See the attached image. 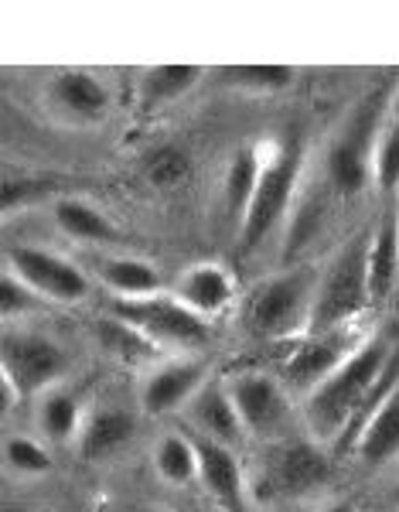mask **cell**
<instances>
[{
  "label": "cell",
  "instance_id": "cell-29",
  "mask_svg": "<svg viewBox=\"0 0 399 512\" xmlns=\"http://www.w3.org/2000/svg\"><path fill=\"white\" fill-rule=\"evenodd\" d=\"M4 461H7V468H14L18 475L52 472V454L45 451V444L31 441V437H7Z\"/></svg>",
  "mask_w": 399,
  "mask_h": 512
},
{
  "label": "cell",
  "instance_id": "cell-4",
  "mask_svg": "<svg viewBox=\"0 0 399 512\" xmlns=\"http://www.w3.org/2000/svg\"><path fill=\"white\" fill-rule=\"evenodd\" d=\"M314 287L318 277L311 270H290L256 284L243 301V325L249 335L280 342V338H301L311 318Z\"/></svg>",
  "mask_w": 399,
  "mask_h": 512
},
{
  "label": "cell",
  "instance_id": "cell-9",
  "mask_svg": "<svg viewBox=\"0 0 399 512\" xmlns=\"http://www.w3.org/2000/svg\"><path fill=\"white\" fill-rule=\"evenodd\" d=\"M331 458L314 441H280L266 451L260 485L270 495H307L328 482Z\"/></svg>",
  "mask_w": 399,
  "mask_h": 512
},
{
  "label": "cell",
  "instance_id": "cell-21",
  "mask_svg": "<svg viewBox=\"0 0 399 512\" xmlns=\"http://www.w3.org/2000/svg\"><path fill=\"white\" fill-rule=\"evenodd\" d=\"M38 431L52 444H69L82 431V403L79 393L69 386H52L48 393L38 396Z\"/></svg>",
  "mask_w": 399,
  "mask_h": 512
},
{
  "label": "cell",
  "instance_id": "cell-5",
  "mask_svg": "<svg viewBox=\"0 0 399 512\" xmlns=\"http://www.w3.org/2000/svg\"><path fill=\"white\" fill-rule=\"evenodd\" d=\"M113 318L127 321L154 345H174V349H202L212 338L209 321L195 315L174 294L154 297H116Z\"/></svg>",
  "mask_w": 399,
  "mask_h": 512
},
{
  "label": "cell",
  "instance_id": "cell-8",
  "mask_svg": "<svg viewBox=\"0 0 399 512\" xmlns=\"http://www.w3.org/2000/svg\"><path fill=\"white\" fill-rule=\"evenodd\" d=\"M4 270H11L38 297L55 304H79L89 294V277L76 263H69L52 250H41V246H11Z\"/></svg>",
  "mask_w": 399,
  "mask_h": 512
},
{
  "label": "cell",
  "instance_id": "cell-32",
  "mask_svg": "<svg viewBox=\"0 0 399 512\" xmlns=\"http://www.w3.org/2000/svg\"><path fill=\"white\" fill-rule=\"evenodd\" d=\"M45 192V181H14L7 178L4 181V212L11 216V212H18L21 205H28L31 198Z\"/></svg>",
  "mask_w": 399,
  "mask_h": 512
},
{
  "label": "cell",
  "instance_id": "cell-24",
  "mask_svg": "<svg viewBox=\"0 0 399 512\" xmlns=\"http://www.w3.org/2000/svg\"><path fill=\"white\" fill-rule=\"evenodd\" d=\"M52 219L69 239L76 243H110L116 239V226L96 205L82 202V198H58L52 205Z\"/></svg>",
  "mask_w": 399,
  "mask_h": 512
},
{
  "label": "cell",
  "instance_id": "cell-2",
  "mask_svg": "<svg viewBox=\"0 0 399 512\" xmlns=\"http://www.w3.org/2000/svg\"><path fill=\"white\" fill-rule=\"evenodd\" d=\"M369 236L359 233L331 256L314 287L311 318H307V332H328V328L348 325V321H362L365 308L372 304L369 297ZM304 332V335H307Z\"/></svg>",
  "mask_w": 399,
  "mask_h": 512
},
{
  "label": "cell",
  "instance_id": "cell-1",
  "mask_svg": "<svg viewBox=\"0 0 399 512\" xmlns=\"http://www.w3.org/2000/svg\"><path fill=\"white\" fill-rule=\"evenodd\" d=\"M396 355V349L389 345V338H365L362 349L338 366L324 383L314 386L304 400V424L318 441H331L345 431V424L352 420L355 410L362 407V400L372 393V386L379 383L386 373L389 359Z\"/></svg>",
  "mask_w": 399,
  "mask_h": 512
},
{
  "label": "cell",
  "instance_id": "cell-15",
  "mask_svg": "<svg viewBox=\"0 0 399 512\" xmlns=\"http://www.w3.org/2000/svg\"><path fill=\"white\" fill-rule=\"evenodd\" d=\"M48 103L76 120H96L110 110V89L86 69H62L48 82Z\"/></svg>",
  "mask_w": 399,
  "mask_h": 512
},
{
  "label": "cell",
  "instance_id": "cell-10",
  "mask_svg": "<svg viewBox=\"0 0 399 512\" xmlns=\"http://www.w3.org/2000/svg\"><path fill=\"white\" fill-rule=\"evenodd\" d=\"M232 403L243 417L246 434L277 437L290 424V400L277 379L263 373H243L229 383Z\"/></svg>",
  "mask_w": 399,
  "mask_h": 512
},
{
  "label": "cell",
  "instance_id": "cell-22",
  "mask_svg": "<svg viewBox=\"0 0 399 512\" xmlns=\"http://www.w3.org/2000/svg\"><path fill=\"white\" fill-rule=\"evenodd\" d=\"M96 274L116 297H154L164 287L154 263L140 260V256H106L99 260Z\"/></svg>",
  "mask_w": 399,
  "mask_h": 512
},
{
  "label": "cell",
  "instance_id": "cell-28",
  "mask_svg": "<svg viewBox=\"0 0 399 512\" xmlns=\"http://www.w3.org/2000/svg\"><path fill=\"white\" fill-rule=\"evenodd\" d=\"M372 185L379 192L399 188V123H389L372 147Z\"/></svg>",
  "mask_w": 399,
  "mask_h": 512
},
{
  "label": "cell",
  "instance_id": "cell-19",
  "mask_svg": "<svg viewBox=\"0 0 399 512\" xmlns=\"http://www.w3.org/2000/svg\"><path fill=\"white\" fill-rule=\"evenodd\" d=\"M263 171V151L260 147H243V151L232 154L226 178H222V212L229 222H236V229L243 226L246 209L253 202V192L260 185Z\"/></svg>",
  "mask_w": 399,
  "mask_h": 512
},
{
  "label": "cell",
  "instance_id": "cell-37",
  "mask_svg": "<svg viewBox=\"0 0 399 512\" xmlns=\"http://www.w3.org/2000/svg\"><path fill=\"white\" fill-rule=\"evenodd\" d=\"M393 301H396V311H399V287H396V297H393Z\"/></svg>",
  "mask_w": 399,
  "mask_h": 512
},
{
  "label": "cell",
  "instance_id": "cell-31",
  "mask_svg": "<svg viewBox=\"0 0 399 512\" xmlns=\"http://www.w3.org/2000/svg\"><path fill=\"white\" fill-rule=\"evenodd\" d=\"M35 301H38V294L31 291L21 277H14L11 270H4V277H0V315H4V321L31 311L35 308Z\"/></svg>",
  "mask_w": 399,
  "mask_h": 512
},
{
  "label": "cell",
  "instance_id": "cell-36",
  "mask_svg": "<svg viewBox=\"0 0 399 512\" xmlns=\"http://www.w3.org/2000/svg\"><path fill=\"white\" fill-rule=\"evenodd\" d=\"M133 512H164V509H133Z\"/></svg>",
  "mask_w": 399,
  "mask_h": 512
},
{
  "label": "cell",
  "instance_id": "cell-18",
  "mask_svg": "<svg viewBox=\"0 0 399 512\" xmlns=\"http://www.w3.org/2000/svg\"><path fill=\"white\" fill-rule=\"evenodd\" d=\"M365 130L369 127H355L352 134H345L328 158V178L342 195L362 192L372 181V147H376V140H369Z\"/></svg>",
  "mask_w": 399,
  "mask_h": 512
},
{
  "label": "cell",
  "instance_id": "cell-13",
  "mask_svg": "<svg viewBox=\"0 0 399 512\" xmlns=\"http://www.w3.org/2000/svg\"><path fill=\"white\" fill-rule=\"evenodd\" d=\"M185 414L198 437H209V441H219V444H226V448H236L246 434L243 417H239L236 403H232L229 386L205 383L202 390L188 400Z\"/></svg>",
  "mask_w": 399,
  "mask_h": 512
},
{
  "label": "cell",
  "instance_id": "cell-6",
  "mask_svg": "<svg viewBox=\"0 0 399 512\" xmlns=\"http://www.w3.org/2000/svg\"><path fill=\"white\" fill-rule=\"evenodd\" d=\"M365 332L359 321L328 328V332H307L297 338V349L284 359V383L301 393H311L314 386L324 383L338 366H345L355 352L362 349Z\"/></svg>",
  "mask_w": 399,
  "mask_h": 512
},
{
  "label": "cell",
  "instance_id": "cell-11",
  "mask_svg": "<svg viewBox=\"0 0 399 512\" xmlns=\"http://www.w3.org/2000/svg\"><path fill=\"white\" fill-rule=\"evenodd\" d=\"M205 379V362L202 359H171L161 362L157 369H151L140 386V407L151 417L174 414V410L188 407V400L195 396Z\"/></svg>",
  "mask_w": 399,
  "mask_h": 512
},
{
  "label": "cell",
  "instance_id": "cell-16",
  "mask_svg": "<svg viewBox=\"0 0 399 512\" xmlns=\"http://www.w3.org/2000/svg\"><path fill=\"white\" fill-rule=\"evenodd\" d=\"M399 287V216H386L369 236V297L386 304Z\"/></svg>",
  "mask_w": 399,
  "mask_h": 512
},
{
  "label": "cell",
  "instance_id": "cell-35",
  "mask_svg": "<svg viewBox=\"0 0 399 512\" xmlns=\"http://www.w3.org/2000/svg\"><path fill=\"white\" fill-rule=\"evenodd\" d=\"M393 502H396V506H399V485H396V489H393Z\"/></svg>",
  "mask_w": 399,
  "mask_h": 512
},
{
  "label": "cell",
  "instance_id": "cell-17",
  "mask_svg": "<svg viewBox=\"0 0 399 512\" xmlns=\"http://www.w3.org/2000/svg\"><path fill=\"white\" fill-rule=\"evenodd\" d=\"M133 431H137V420L133 414L120 407H103L96 414H89V420L79 431V454L86 461H106L113 458L116 451H123L133 441Z\"/></svg>",
  "mask_w": 399,
  "mask_h": 512
},
{
  "label": "cell",
  "instance_id": "cell-12",
  "mask_svg": "<svg viewBox=\"0 0 399 512\" xmlns=\"http://www.w3.org/2000/svg\"><path fill=\"white\" fill-rule=\"evenodd\" d=\"M198 451V482L222 506V512H246V478L232 448L191 434Z\"/></svg>",
  "mask_w": 399,
  "mask_h": 512
},
{
  "label": "cell",
  "instance_id": "cell-34",
  "mask_svg": "<svg viewBox=\"0 0 399 512\" xmlns=\"http://www.w3.org/2000/svg\"><path fill=\"white\" fill-rule=\"evenodd\" d=\"M393 123H399V93H396V99H393Z\"/></svg>",
  "mask_w": 399,
  "mask_h": 512
},
{
  "label": "cell",
  "instance_id": "cell-14",
  "mask_svg": "<svg viewBox=\"0 0 399 512\" xmlns=\"http://www.w3.org/2000/svg\"><path fill=\"white\" fill-rule=\"evenodd\" d=\"M174 297H178L185 308H191L195 315H202L209 321L212 315H222V311L232 304L236 297V284H232V274L222 263H195L174 284Z\"/></svg>",
  "mask_w": 399,
  "mask_h": 512
},
{
  "label": "cell",
  "instance_id": "cell-30",
  "mask_svg": "<svg viewBox=\"0 0 399 512\" xmlns=\"http://www.w3.org/2000/svg\"><path fill=\"white\" fill-rule=\"evenodd\" d=\"M191 175V161L188 154L181 151V147H161V151L151 154V161H147V178H151V185H181Z\"/></svg>",
  "mask_w": 399,
  "mask_h": 512
},
{
  "label": "cell",
  "instance_id": "cell-26",
  "mask_svg": "<svg viewBox=\"0 0 399 512\" xmlns=\"http://www.w3.org/2000/svg\"><path fill=\"white\" fill-rule=\"evenodd\" d=\"M294 65H222L215 79L229 89H246V93H277L294 82Z\"/></svg>",
  "mask_w": 399,
  "mask_h": 512
},
{
  "label": "cell",
  "instance_id": "cell-33",
  "mask_svg": "<svg viewBox=\"0 0 399 512\" xmlns=\"http://www.w3.org/2000/svg\"><path fill=\"white\" fill-rule=\"evenodd\" d=\"M318 512H359V509H355L348 499H335V502H324Z\"/></svg>",
  "mask_w": 399,
  "mask_h": 512
},
{
  "label": "cell",
  "instance_id": "cell-20",
  "mask_svg": "<svg viewBox=\"0 0 399 512\" xmlns=\"http://www.w3.org/2000/svg\"><path fill=\"white\" fill-rule=\"evenodd\" d=\"M399 454V386L386 396V403L376 410L369 427L362 431L355 444V458L369 468H382Z\"/></svg>",
  "mask_w": 399,
  "mask_h": 512
},
{
  "label": "cell",
  "instance_id": "cell-3",
  "mask_svg": "<svg viewBox=\"0 0 399 512\" xmlns=\"http://www.w3.org/2000/svg\"><path fill=\"white\" fill-rule=\"evenodd\" d=\"M304 151L297 140H284V144H270L263 158L260 185L253 192V202L246 209V219L239 226V250L256 253L270 239L273 229L284 222L297 198V185H301Z\"/></svg>",
  "mask_w": 399,
  "mask_h": 512
},
{
  "label": "cell",
  "instance_id": "cell-27",
  "mask_svg": "<svg viewBox=\"0 0 399 512\" xmlns=\"http://www.w3.org/2000/svg\"><path fill=\"white\" fill-rule=\"evenodd\" d=\"M96 342L120 362H144V359H151L154 349H157L151 338L140 335L137 328L127 325V321H120V318L96 321Z\"/></svg>",
  "mask_w": 399,
  "mask_h": 512
},
{
  "label": "cell",
  "instance_id": "cell-23",
  "mask_svg": "<svg viewBox=\"0 0 399 512\" xmlns=\"http://www.w3.org/2000/svg\"><path fill=\"white\" fill-rule=\"evenodd\" d=\"M202 76H205L202 65H154L140 79L137 99L144 110H161V106H171L174 99L191 93L202 82Z\"/></svg>",
  "mask_w": 399,
  "mask_h": 512
},
{
  "label": "cell",
  "instance_id": "cell-7",
  "mask_svg": "<svg viewBox=\"0 0 399 512\" xmlns=\"http://www.w3.org/2000/svg\"><path fill=\"white\" fill-rule=\"evenodd\" d=\"M69 369V355L62 345L38 332H7L0 349V379L24 396L48 393Z\"/></svg>",
  "mask_w": 399,
  "mask_h": 512
},
{
  "label": "cell",
  "instance_id": "cell-25",
  "mask_svg": "<svg viewBox=\"0 0 399 512\" xmlns=\"http://www.w3.org/2000/svg\"><path fill=\"white\" fill-rule=\"evenodd\" d=\"M154 468L168 485H188L198 478V451L191 437L168 434L154 448Z\"/></svg>",
  "mask_w": 399,
  "mask_h": 512
}]
</instances>
